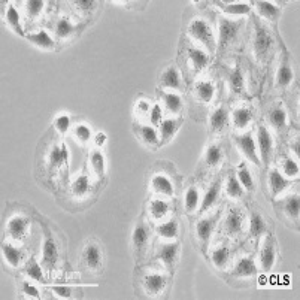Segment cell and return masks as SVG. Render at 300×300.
Here are the masks:
<instances>
[{
	"instance_id": "obj_1",
	"label": "cell",
	"mask_w": 300,
	"mask_h": 300,
	"mask_svg": "<svg viewBox=\"0 0 300 300\" xmlns=\"http://www.w3.org/2000/svg\"><path fill=\"white\" fill-rule=\"evenodd\" d=\"M188 33L199 42H202L205 46H208L211 51L215 48V39L212 35V29L209 24L202 18H194L188 26Z\"/></svg>"
},
{
	"instance_id": "obj_2",
	"label": "cell",
	"mask_w": 300,
	"mask_h": 300,
	"mask_svg": "<svg viewBox=\"0 0 300 300\" xmlns=\"http://www.w3.org/2000/svg\"><path fill=\"white\" fill-rule=\"evenodd\" d=\"M58 261V247L55 239L51 235H46L45 241H43L42 248V264L45 269L52 270L57 266Z\"/></svg>"
},
{
	"instance_id": "obj_3",
	"label": "cell",
	"mask_w": 300,
	"mask_h": 300,
	"mask_svg": "<svg viewBox=\"0 0 300 300\" xmlns=\"http://www.w3.org/2000/svg\"><path fill=\"white\" fill-rule=\"evenodd\" d=\"M235 142L238 145V148L242 151V154L250 159L253 163L258 165V157H257V151H256V142L253 139V136L250 133L247 134H241V136H236L235 137Z\"/></svg>"
},
{
	"instance_id": "obj_4",
	"label": "cell",
	"mask_w": 300,
	"mask_h": 300,
	"mask_svg": "<svg viewBox=\"0 0 300 300\" xmlns=\"http://www.w3.org/2000/svg\"><path fill=\"white\" fill-rule=\"evenodd\" d=\"M258 148H260V154L263 159V163L267 165L270 162V156H272V149H273V140L270 133L267 131L266 127H258Z\"/></svg>"
},
{
	"instance_id": "obj_5",
	"label": "cell",
	"mask_w": 300,
	"mask_h": 300,
	"mask_svg": "<svg viewBox=\"0 0 300 300\" xmlns=\"http://www.w3.org/2000/svg\"><path fill=\"white\" fill-rule=\"evenodd\" d=\"M239 30V23L222 18L219 21V43L221 46H226L230 41L236 38V33Z\"/></svg>"
},
{
	"instance_id": "obj_6",
	"label": "cell",
	"mask_w": 300,
	"mask_h": 300,
	"mask_svg": "<svg viewBox=\"0 0 300 300\" xmlns=\"http://www.w3.org/2000/svg\"><path fill=\"white\" fill-rule=\"evenodd\" d=\"M272 42H273L272 41V36L263 27H257L256 38H254V51H256V55L260 57V58H263L269 52V49L272 46Z\"/></svg>"
},
{
	"instance_id": "obj_7",
	"label": "cell",
	"mask_w": 300,
	"mask_h": 300,
	"mask_svg": "<svg viewBox=\"0 0 300 300\" xmlns=\"http://www.w3.org/2000/svg\"><path fill=\"white\" fill-rule=\"evenodd\" d=\"M83 260L91 270H96L102 266V251L96 244H88L83 251Z\"/></svg>"
},
{
	"instance_id": "obj_8",
	"label": "cell",
	"mask_w": 300,
	"mask_h": 300,
	"mask_svg": "<svg viewBox=\"0 0 300 300\" xmlns=\"http://www.w3.org/2000/svg\"><path fill=\"white\" fill-rule=\"evenodd\" d=\"M143 285L149 294H159L166 287V278L160 273H149L143 278Z\"/></svg>"
},
{
	"instance_id": "obj_9",
	"label": "cell",
	"mask_w": 300,
	"mask_h": 300,
	"mask_svg": "<svg viewBox=\"0 0 300 300\" xmlns=\"http://www.w3.org/2000/svg\"><path fill=\"white\" fill-rule=\"evenodd\" d=\"M178 253H179V245L176 242H172V244L162 245V248L157 253V257L160 261H163V264H166L168 267H172L178 257Z\"/></svg>"
},
{
	"instance_id": "obj_10",
	"label": "cell",
	"mask_w": 300,
	"mask_h": 300,
	"mask_svg": "<svg viewBox=\"0 0 300 300\" xmlns=\"http://www.w3.org/2000/svg\"><path fill=\"white\" fill-rule=\"evenodd\" d=\"M256 272H257V267H256L254 260L244 257L236 263V266H235L232 273L235 276H239V278H248V276H253Z\"/></svg>"
},
{
	"instance_id": "obj_11",
	"label": "cell",
	"mask_w": 300,
	"mask_h": 300,
	"mask_svg": "<svg viewBox=\"0 0 300 300\" xmlns=\"http://www.w3.org/2000/svg\"><path fill=\"white\" fill-rule=\"evenodd\" d=\"M29 221L23 216H14L9 219L8 222V233L14 238V239H23L26 235V229H27Z\"/></svg>"
},
{
	"instance_id": "obj_12",
	"label": "cell",
	"mask_w": 300,
	"mask_h": 300,
	"mask_svg": "<svg viewBox=\"0 0 300 300\" xmlns=\"http://www.w3.org/2000/svg\"><path fill=\"white\" fill-rule=\"evenodd\" d=\"M224 229L227 235H236L242 229V215L238 209H230L224 221Z\"/></svg>"
},
{
	"instance_id": "obj_13",
	"label": "cell",
	"mask_w": 300,
	"mask_h": 300,
	"mask_svg": "<svg viewBox=\"0 0 300 300\" xmlns=\"http://www.w3.org/2000/svg\"><path fill=\"white\" fill-rule=\"evenodd\" d=\"M215 224H216V216L214 218H205V219H200L196 226V235L200 241L203 242H208L211 239V235L214 232Z\"/></svg>"
},
{
	"instance_id": "obj_14",
	"label": "cell",
	"mask_w": 300,
	"mask_h": 300,
	"mask_svg": "<svg viewBox=\"0 0 300 300\" xmlns=\"http://www.w3.org/2000/svg\"><path fill=\"white\" fill-rule=\"evenodd\" d=\"M269 187L272 190V194L276 196L279 193H282L287 187H288V181L282 176V173L276 169H272L269 172Z\"/></svg>"
},
{
	"instance_id": "obj_15",
	"label": "cell",
	"mask_w": 300,
	"mask_h": 300,
	"mask_svg": "<svg viewBox=\"0 0 300 300\" xmlns=\"http://www.w3.org/2000/svg\"><path fill=\"white\" fill-rule=\"evenodd\" d=\"M69 162V149L66 145H60L52 148L51 154H49V163L52 168H60L67 165Z\"/></svg>"
},
{
	"instance_id": "obj_16",
	"label": "cell",
	"mask_w": 300,
	"mask_h": 300,
	"mask_svg": "<svg viewBox=\"0 0 300 300\" xmlns=\"http://www.w3.org/2000/svg\"><path fill=\"white\" fill-rule=\"evenodd\" d=\"M260 263H261V269L264 272H269L273 264H275V250H273V244L272 241H266L261 253H260Z\"/></svg>"
},
{
	"instance_id": "obj_17",
	"label": "cell",
	"mask_w": 300,
	"mask_h": 300,
	"mask_svg": "<svg viewBox=\"0 0 300 300\" xmlns=\"http://www.w3.org/2000/svg\"><path fill=\"white\" fill-rule=\"evenodd\" d=\"M151 185L157 193H160L163 196H168V197L173 196V185H172L171 179L166 178L165 175H156L151 179Z\"/></svg>"
},
{
	"instance_id": "obj_18",
	"label": "cell",
	"mask_w": 300,
	"mask_h": 300,
	"mask_svg": "<svg viewBox=\"0 0 300 300\" xmlns=\"http://www.w3.org/2000/svg\"><path fill=\"white\" fill-rule=\"evenodd\" d=\"M29 42H32L35 46L38 48H42V49H52L55 46V42L51 39V36L43 32V30H39L38 33H32V35H27L26 36Z\"/></svg>"
},
{
	"instance_id": "obj_19",
	"label": "cell",
	"mask_w": 300,
	"mask_h": 300,
	"mask_svg": "<svg viewBox=\"0 0 300 300\" xmlns=\"http://www.w3.org/2000/svg\"><path fill=\"white\" fill-rule=\"evenodd\" d=\"M133 245L137 251H142L145 248V245L148 244V239H149V233H148V229L146 226L143 224H137L133 230Z\"/></svg>"
},
{
	"instance_id": "obj_20",
	"label": "cell",
	"mask_w": 300,
	"mask_h": 300,
	"mask_svg": "<svg viewBox=\"0 0 300 300\" xmlns=\"http://www.w3.org/2000/svg\"><path fill=\"white\" fill-rule=\"evenodd\" d=\"M194 90H196V94H197L199 100H202L203 103H208V102H211L214 99L215 87L209 81H199V83H196Z\"/></svg>"
},
{
	"instance_id": "obj_21",
	"label": "cell",
	"mask_w": 300,
	"mask_h": 300,
	"mask_svg": "<svg viewBox=\"0 0 300 300\" xmlns=\"http://www.w3.org/2000/svg\"><path fill=\"white\" fill-rule=\"evenodd\" d=\"M232 118H233V124H235L236 129H245L251 123L253 112L247 108H238V109L233 111Z\"/></svg>"
},
{
	"instance_id": "obj_22",
	"label": "cell",
	"mask_w": 300,
	"mask_h": 300,
	"mask_svg": "<svg viewBox=\"0 0 300 300\" xmlns=\"http://www.w3.org/2000/svg\"><path fill=\"white\" fill-rule=\"evenodd\" d=\"M2 253H3V257L6 260V263L12 267H18L20 263H21V251L15 247H12L11 244H3L2 245Z\"/></svg>"
},
{
	"instance_id": "obj_23",
	"label": "cell",
	"mask_w": 300,
	"mask_h": 300,
	"mask_svg": "<svg viewBox=\"0 0 300 300\" xmlns=\"http://www.w3.org/2000/svg\"><path fill=\"white\" fill-rule=\"evenodd\" d=\"M256 6H257L258 14L261 17H264L267 20H272V21H275L279 17V14H281V9L275 3H270V2H263L261 0V2L256 3Z\"/></svg>"
},
{
	"instance_id": "obj_24",
	"label": "cell",
	"mask_w": 300,
	"mask_h": 300,
	"mask_svg": "<svg viewBox=\"0 0 300 300\" xmlns=\"http://www.w3.org/2000/svg\"><path fill=\"white\" fill-rule=\"evenodd\" d=\"M5 20H6V24L20 36H24V32H23V27H21V23H20V14L18 11L11 5L8 6V11H6V15H5Z\"/></svg>"
},
{
	"instance_id": "obj_25",
	"label": "cell",
	"mask_w": 300,
	"mask_h": 300,
	"mask_svg": "<svg viewBox=\"0 0 300 300\" xmlns=\"http://www.w3.org/2000/svg\"><path fill=\"white\" fill-rule=\"evenodd\" d=\"M162 84H163V87L172 88V90H178V88L181 87V77H179V72H178L173 66L168 67V69L163 72V75H162Z\"/></svg>"
},
{
	"instance_id": "obj_26",
	"label": "cell",
	"mask_w": 300,
	"mask_h": 300,
	"mask_svg": "<svg viewBox=\"0 0 300 300\" xmlns=\"http://www.w3.org/2000/svg\"><path fill=\"white\" fill-rule=\"evenodd\" d=\"M188 55H190V61L193 64V67L196 70H202L203 67H206V64L209 63V57L206 52H203L202 49H196V48H191L188 51Z\"/></svg>"
},
{
	"instance_id": "obj_27",
	"label": "cell",
	"mask_w": 300,
	"mask_h": 300,
	"mask_svg": "<svg viewBox=\"0 0 300 300\" xmlns=\"http://www.w3.org/2000/svg\"><path fill=\"white\" fill-rule=\"evenodd\" d=\"M267 120H269V123H270L275 129H282V127H285V124H287V114H285V111L281 109V108H273V109L269 111Z\"/></svg>"
},
{
	"instance_id": "obj_28",
	"label": "cell",
	"mask_w": 300,
	"mask_h": 300,
	"mask_svg": "<svg viewBox=\"0 0 300 300\" xmlns=\"http://www.w3.org/2000/svg\"><path fill=\"white\" fill-rule=\"evenodd\" d=\"M163 100L171 114H179L182 109V99L175 93H163Z\"/></svg>"
},
{
	"instance_id": "obj_29",
	"label": "cell",
	"mask_w": 300,
	"mask_h": 300,
	"mask_svg": "<svg viewBox=\"0 0 300 300\" xmlns=\"http://www.w3.org/2000/svg\"><path fill=\"white\" fill-rule=\"evenodd\" d=\"M219 182H216L214 184L209 190H208V193L205 194V197H203V200H202V206H200V212H206L209 208H212L214 206V203L216 202V199H218V194H219Z\"/></svg>"
},
{
	"instance_id": "obj_30",
	"label": "cell",
	"mask_w": 300,
	"mask_h": 300,
	"mask_svg": "<svg viewBox=\"0 0 300 300\" xmlns=\"http://www.w3.org/2000/svg\"><path fill=\"white\" fill-rule=\"evenodd\" d=\"M294 80V73L291 70V67L288 64H281L278 72H276V83L279 87H287L291 84V81Z\"/></svg>"
},
{
	"instance_id": "obj_31",
	"label": "cell",
	"mask_w": 300,
	"mask_h": 300,
	"mask_svg": "<svg viewBox=\"0 0 300 300\" xmlns=\"http://www.w3.org/2000/svg\"><path fill=\"white\" fill-rule=\"evenodd\" d=\"M88 190H90V182H88V176L86 175L78 176L72 184V193L75 197H84L87 196Z\"/></svg>"
},
{
	"instance_id": "obj_32",
	"label": "cell",
	"mask_w": 300,
	"mask_h": 300,
	"mask_svg": "<svg viewBox=\"0 0 300 300\" xmlns=\"http://www.w3.org/2000/svg\"><path fill=\"white\" fill-rule=\"evenodd\" d=\"M226 124H227V111L224 108L215 109L212 115H211V127H212V130H215V131L222 130L226 127Z\"/></svg>"
},
{
	"instance_id": "obj_33",
	"label": "cell",
	"mask_w": 300,
	"mask_h": 300,
	"mask_svg": "<svg viewBox=\"0 0 300 300\" xmlns=\"http://www.w3.org/2000/svg\"><path fill=\"white\" fill-rule=\"evenodd\" d=\"M73 30H75V27H73V24L70 23V20H67V18H60V20L57 21L55 33H57L58 38L66 39V38L72 36Z\"/></svg>"
},
{
	"instance_id": "obj_34",
	"label": "cell",
	"mask_w": 300,
	"mask_h": 300,
	"mask_svg": "<svg viewBox=\"0 0 300 300\" xmlns=\"http://www.w3.org/2000/svg\"><path fill=\"white\" fill-rule=\"evenodd\" d=\"M199 200H200V196H199V191L191 187L187 193H185V200H184V206H185V211L187 212H193L197 209L199 206Z\"/></svg>"
},
{
	"instance_id": "obj_35",
	"label": "cell",
	"mask_w": 300,
	"mask_h": 300,
	"mask_svg": "<svg viewBox=\"0 0 300 300\" xmlns=\"http://www.w3.org/2000/svg\"><path fill=\"white\" fill-rule=\"evenodd\" d=\"M226 193H227L229 197H233V199H239V197L244 194V188H242V185L239 184L238 178L229 176L227 184H226Z\"/></svg>"
},
{
	"instance_id": "obj_36",
	"label": "cell",
	"mask_w": 300,
	"mask_h": 300,
	"mask_svg": "<svg viewBox=\"0 0 300 300\" xmlns=\"http://www.w3.org/2000/svg\"><path fill=\"white\" fill-rule=\"evenodd\" d=\"M284 209L287 215L293 219H297L299 218V211H300V200L299 196H290L285 199V203H284Z\"/></svg>"
},
{
	"instance_id": "obj_37",
	"label": "cell",
	"mask_w": 300,
	"mask_h": 300,
	"mask_svg": "<svg viewBox=\"0 0 300 300\" xmlns=\"http://www.w3.org/2000/svg\"><path fill=\"white\" fill-rule=\"evenodd\" d=\"M229 261V248L227 247H218L212 251V263L216 269L226 267Z\"/></svg>"
},
{
	"instance_id": "obj_38",
	"label": "cell",
	"mask_w": 300,
	"mask_h": 300,
	"mask_svg": "<svg viewBox=\"0 0 300 300\" xmlns=\"http://www.w3.org/2000/svg\"><path fill=\"white\" fill-rule=\"evenodd\" d=\"M179 127V121L176 120H165L160 123V133H162V139L163 140H169L172 136L176 133V130Z\"/></svg>"
},
{
	"instance_id": "obj_39",
	"label": "cell",
	"mask_w": 300,
	"mask_h": 300,
	"mask_svg": "<svg viewBox=\"0 0 300 300\" xmlns=\"http://www.w3.org/2000/svg\"><path fill=\"white\" fill-rule=\"evenodd\" d=\"M229 84H230L232 91H235V93H241L244 90V75L239 67L232 70V73L229 77Z\"/></svg>"
},
{
	"instance_id": "obj_40",
	"label": "cell",
	"mask_w": 300,
	"mask_h": 300,
	"mask_svg": "<svg viewBox=\"0 0 300 300\" xmlns=\"http://www.w3.org/2000/svg\"><path fill=\"white\" fill-rule=\"evenodd\" d=\"M90 162H91V168L93 171L96 172L99 176H103L105 175V168H106V163H105V157L100 151H94L91 156H90Z\"/></svg>"
},
{
	"instance_id": "obj_41",
	"label": "cell",
	"mask_w": 300,
	"mask_h": 300,
	"mask_svg": "<svg viewBox=\"0 0 300 300\" xmlns=\"http://www.w3.org/2000/svg\"><path fill=\"white\" fill-rule=\"evenodd\" d=\"M266 232V222L264 219L261 218L260 214H253L251 215V219H250V233L253 236H260Z\"/></svg>"
},
{
	"instance_id": "obj_42",
	"label": "cell",
	"mask_w": 300,
	"mask_h": 300,
	"mask_svg": "<svg viewBox=\"0 0 300 300\" xmlns=\"http://www.w3.org/2000/svg\"><path fill=\"white\" fill-rule=\"evenodd\" d=\"M168 211H169V205H168L166 202H163V200L156 199V200H153L151 205H149V212H151V215H153L156 219H160V218L166 216Z\"/></svg>"
},
{
	"instance_id": "obj_43",
	"label": "cell",
	"mask_w": 300,
	"mask_h": 300,
	"mask_svg": "<svg viewBox=\"0 0 300 300\" xmlns=\"http://www.w3.org/2000/svg\"><path fill=\"white\" fill-rule=\"evenodd\" d=\"M26 273H27L29 278H32V279H35V281H39V282H42L43 281L42 266H41L36 260H33V258L29 261V264H27V267H26Z\"/></svg>"
},
{
	"instance_id": "obj_44",
	"label": "cell",
	"mask_w": 300,
	"mask_h": 300,
	"mask_svg": "<svg viewBox=\"0 0 300 300\" xmlns=\"http://www.w3.org/2000/svg\"><path fill=\"white\" fill-rule=\"evenodd\" d=\"M157 233L162 238H168V239L176 238V235H178V222L176 221H168V222L159 226L157 227Z\"/></svg>"
},
{
	"instance_id": "obj_45",
	"label": "cell",
	"mask_w": 300,
	"mask_h": 300,
	"mask_svg": "<svg viewBox=\"0 0 300 300\" xmlns=\"http://www.w3.org/2000/svg\"><path fill=\"white\" fill-rule=\"evenodd\" d=\"M238 181L242 185V188H245L248 191H251L254 188V181H253V176H251V173L248 171V168H244L242 166L238 171Z\"/></svg>"
},
{
	"instance_id": "obj_46",
	"label": "cell",
	"mask_w": 300,
	"mask_h": 300,
	"mask_svg": "<svg viewBox=\"0 0 300 300\" xmlns=\"http://www.w3.org/2000/svg\"><path fill=\"white\" fill-rule=\"evenodd\" d=\"M251 6L248 3H229L224 6V12L230 15H245L248 14Z\"/></svg>"
},
{
	"instance_id": "obj_47",
	"label": "cell",
	"mask_w": 300,
	"mask_h": 300,
	"mask_svg": "<svg viewBox=\"0 0 300 300\" xmlns=\"http://www.w3.org/2000/svg\"><path fill=\"white\" fill-rule=\"evenodd\" d=\"M222 159V151L219 146L216 145H211L206 151V156H205V160L209 166H216Z\"/></svg>"
},
{
	"instance_id": "obj_48",
	"label": "cell",
	"mask_w": 300,
	"mask_h": 300,
	"mask_svg": "<svg viewBox=\"0 0 300 300\" xmlns=\"http://www.w3.org/2000/svg\"><path fill=\"white\" fill-rule=\"evenodd\" d=\"M140 136H142V139L146 142V143H149V145H157V142H159V137H157V131L154 130V127H151V126H142L140 129Z\"/></svg>"
},
{
	"instance_id": "obj_49",
	"label": "cell",
	"mask_w": 300,
	"mask_h": 300,
	"mask_svg": "<svg viewBox=\"0 0 300 300\" xmlns=\"http://www.w3.org/2000/svg\"><path fill=\"white\" fill-rule=\"evenodd\" d=\"M27 8V14H29V17H38L41 12L43 11V8H45V3L41 2V0H32V2H27V5H26Z\"/></svg>"
},
{
	"instance_id": "obj_50",
	"label": "cell",
	"mask_w": 300,
	"mask_h": 300,
	"mask_svg": "<svg viewBox=\"0 0 300 300\" xmlns=\"http://www.w3.org/2000/svg\"><path fill=\"white\" fill-rule=\"evenodd\" d=\"M282 169H284V173H285L287 176H297V175H299V165H297V162L293 160V159H285V160H284Z\"/></svg>"
},
{
	"instance_id": "obj_51",
	"label": "cell",
	"mask_w": 300,
	"mask_h": 300,
	"mask_svg": "<svg viewBox=\"0 0 300 300\" xmlns=\"http://www.w3.org/2000/svg\"><path fill=\"white\" fill-rule=\"evenodd\" d=\"M54 126H55V129H57L58 133H61V134L67 133V130L70 127V118H69V115H60V117H57Z\"/></svg>"
},
{
	"instance_id": "obj_52",
	"label": "cell",
	"mask_w": 300,
	"mask_h": 300,
	"mask_svg": "<svg viewBox=\"0 0 300 300\" xmlns=\"http://www.w3.org/2000/svg\"><path fill=\"white\" fill-rule=\"evenodd\" d=\"M73 134H75V137L78 139V140H81V142H88V139L91 137V131L90 129L84 126V124H78L75 130H73Z\"/></svg>"
},
{
	"instance_id": "obj_53",
	"label": "cell",
	"mask_w": 300,
	"mask_h": 300,
	"mask_svg": "<svg viewBox=\"0 0 300 300\" xmlns=\"http://www.w3.org/2000/svg\"><path fill=\"white\" fill-rule=\"evenodd\" d=\"M162 108L159 105H154L153 109L149 111V121L153 126H159L162 123Z\"/></svg>"
},
{
	"instance_id": "obj_54",
	"label": "cell",
	"mask_w": 300,
	"mask_h": 300,
	"mask_svg": "<svg viewBox=\"0 0 300 300\" xmlns=\"http://www.w3.org/2000/svg\"><path fill=\"white\" fill-rule=\"evenodd\" d=\"M51 291H52L54 294H57L58 297H61V299H70V297H72V288H70V287L58 285V287H52Z\"/></svg>"
},
{
	"instance_id": "obj_55",
	"label": "cell",
	"mask_w": 300,
	"mask_h": 300,
	"mask_svg": "<svg viewBox=\"0 0 300 300\" xmlns=\"http://www.w3.org/2000/svg\"><path fill=\"white\" fill-rule=\"evenodd\" d=\"M21 291L29 296V297H33V299H39V291L35 285H32L30 282H24L23 287H21Z\"/></svg>"
},
{
	"instance_id": "obj_56",
	"label": "cell",
	"mask_w": 300,
	"mask_h": 300,
	"mask_svg": "<svg viewBox=\"0 0 300 300\" xmlns=\"http://www.w3.org/2000/svg\"><path fill=\"white\" fill-rule=\"evenodd\" d=\"M75 6H78V9H81V11H91L96 6V2H93V0H80V2H75Z\"/></svg>"
},
{
	"instance_id": "obj_57",
	"label": "cell",
	"mask_w": 300,
	"mask_h": 300,
	"mask_svg": "<svg viewBox=\"0 0 300 300\" xmlns=\"http://www.w3.org/2000/svg\"><path fill=\"white\" fill-rule=\"evenodd\" d=\"M94 143L97 146H103L106 143V134L105 133H97L96 137H94Z\"/></svg>"
},
{
	"instance_id": "obj_58",
	"label": "cell",
	"mask_w": 300,
	"mask_h": 300,
	"mask_svg": "<svg viewBox=\"0 0 300 300\" xmlns=\"http://www.w3.org/2000/svg\"><path fill=\"white\" fill-rule=\"evenodd\" d=\"M137 111H139V112H148V111H151V109H149V105H148V102H145V100H140V102L137 103Z\"/></svg>"
},
{
	"instance_id": "obj_59",
	"label": "cell",
	"mask_w": 300,
	"mask_h": 300,
	"mask_svg": "<svg viewBox=\"0 0 300 300\" xmlns=\"http://www.w3.org/2000/svg\"><path fill=\"white\" fill-rule=\"evenodd\" d=\"M293 149L296 151V154H299V142H296V145L293 146Z\"/></svg>"
}]
</instances>
